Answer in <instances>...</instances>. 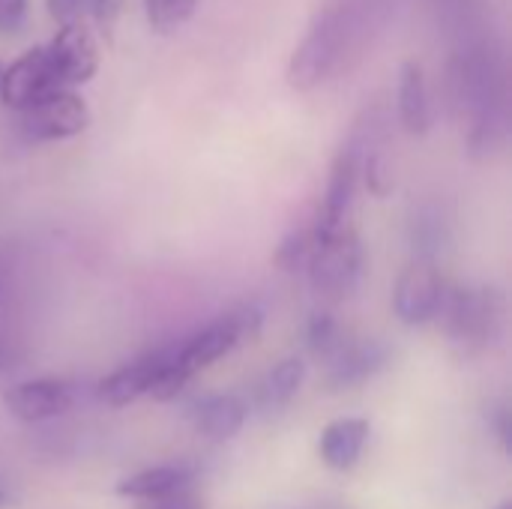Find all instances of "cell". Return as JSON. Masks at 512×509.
I'll use <instances>...</instances> for the list:
<instances>
[{"mask_svg": "<svg viewBox=\"0 0 512 509\" xmlns=\"http://www.w3.org/2000/svg\"><path fill=\"white\" fill-rule=\"evenodd\" d=\"M201 0H144V15L153 33H174L180 30L198 9Z\"/></svg>", "mask_w": 512, "mask_h": 509, "instance_id": "d6986e66", "label": "cell"}, {"mask_svg": "<svg viewBox=\"0 0 512 509\" xmlns=\"http://www.w3.org/2000/svg\"><path fill=\"white\" fill-rule=\"evenodd\" d=\"M6 507V495H3V492H0V509Z\"/></svg>", "mask_w": 512, "mask_h": 509, "instance_id": "f546056e", "label": "cell"}, {"mask_svg": "<svg viewBox=\"0 0 512 509\" xmlns=\"http://www.w3.org/2000/svg\"><path fill=\"white\" fill-rule=\"evenodd\" d=\"M495 509H512V501H501Z\"/></svg>", "mask_w": 512, "mask_h": 509, "instance_id": "f1b7e54d", "label": "cell"}, {"mask_svg": "<svg viewBox=\"0 0 512 509\" xmlns=\"http://www.w3.org/2000/svg\"><path fill=\"white\" fill-rule=\"evenodd\" d=\"M174 357V348H156L120 369H114L111 375H105L99 381V399L108 405V408H129L135 405L138 399H144L150 393V387L156 384V378L162 375V369L171 363Z\"/></svg>", "mask_w": 512, "mask_h": 509, "instance_id": "8fae6325", "label": "cell"}, {"mask_svg": "<svg viewBox=\"0 0 512 509\" xmlns=\"http://www.w3.org/2000/svg\"><path fill=\"white\" fill-rule=\"evenodd\" d=\"M447 300V285L435 261L414 258L393 285V315L405 327L432 324Z\"/></svg>", "mask_w": 512, "mask_h": 509, "instance_id": "5b68a950", "label": "cell"}, {"mask_svg": "<svg viewBox=\"0 0 512 509\" xmlns=\"http://www.w3.org/2000/svg\"><path fill=\"white\" fill-rule=\"evenodd\" d=\"M360 177L366 180V189L375 195V198H387L393 192V174H390V165L384 159V153L375 147H369L363 153V162H360Z\"/></svg>", "mask_w": 512, "mask_h": 509, "instance_id": "7402d4cb", "label": "cell"}, {"mask_svg": "<svg viewBox=\"0 0 512 509\" xmlns=\"http://www.w3.org/2000/svg\"><path fill=\"white\" fill-rule=\"evenodd\" d=\"M390 363V345L381 339H357V342H345L336 357L324 372V387L330 393H342V390H354L366 381H372L378 372H384Z\"/></svg>", "mask_w": 512, "mask_h": 509, "instance_id": "9c48e42d", "label": "cell"}, {"mask_svg": "<svg viewBox=\"0 0 512 509\" xmlns=\"http://www.w3.org/2000/svg\"><path fill=\"white\" fill-rule=\"evenodd\" d=\"M75 402V393L66 381L57 378H36V381H21L12 384L3 393V408L9 417L21 423H45L60 414H66Z\"/></svg>", "mask_w": 512, "mask_h": 509, "instance_id": "30bf717a", "label": "cell"}, {"mask_svg": "<svg viewBox=\"0 0 512 509\" xmlns=\"http://www.w3.org/2000/svg\"><path fill=\"white\" fill-rule=\"evenodd\" d=\"M369 435H372V423L366 417L330 420L321 429V438H318V456H321L324 468H330L336 474L354 471L360 456H363V450H366Z\"/></svg>", "mask_w": 512, "mask_h": 509, "instance_id": "4fadbf2b", "label": "cell"}, {"mask_svg": "<svg viewBox=\"0 0 512 509\" xmlns=\"http://www.w3.org/2000/svg\"><path fill=\"white\" fill-rule=\"evenodd\" d=\"M27 18V0H0V33H15Z\"/></svg>", "mask_w": 512, "mask_h": 509, "instance_id": "d4e9b609", "label": "cell"}, {"mask_svg": "<svg viewBox=\"0 0 512 509\" xmlns=\"http://www.w3.org/2000/svg\"><path fill=\"white\" fill-rule=\"evenodd\" d=\"M90 3L93 0H45V9L57 24H72L81 21L84 12H90Z\"/></svg>", "mask_w": 512, "mask_h": 509, "instance_id": "603a6c76", "label": "cell"}, {"mask_svg": "<svg viewBox=\"0 0 512 509\" xmlns=\"http://www.w3.org/2000/svg\"><path fill=\"white\" fill-rule=\"evenodd\" d=\"M45 54H48V63L54 69L60 90H72V87L87 84L99 69L96 39L81 21L60 24L57 33L51 36V42H45Z\"/></svg>", "mask_w": 512, "mask_h": 509, "instance_id": "52a82bcc", "label": "cell"}, {"mask_svg": "<svg viewBox=\"0 0 512 509\" xmlns=\"http://www.w3.org/2000/svg\"><path fill=\"white\" fill-rule=\"evenodd\" d=\"M309 282L324 300H345L354 294L363 276V246L354 228H342L327 240H312L309 255Z\"/></svg>", "mask_w": 512, "mask_h": 509, "instance_id": "277c9868", "label": "cell"}, {"mask_svg": "<svg viewBox=\"0 0 512 509\" xmlns=\"http://www.w3.org/2000/svg\"><path fill=\"white\" fill-rule=\"evenodd\" d=\"M393 0H324L288 57L294 90H315L354 66L384 33Z\"/></svg>", "mask_w": 512, "mask_h": 509, "instance_id": "6da1fadb", "label": "cell"}, {"mask_svg": "<svg viewBox=\"0 0 512 509\" xmlns=\"http://www.w3.org/2000/svg\"><path fill=\"white\" fill-rule=\"evenodd\" d=\"M138 509H204V501L198 495H192L189 489H183L177 495H168V498H159V501H147Z\"/></svg>", "mask_w": 512, "mask_h": 509, "instance_id": "484cf974", "label": "cell"}, {"mask_svg": "<svg viewBox=\"0 0 512 509\" xmlns=\"http://www.w3.org/2000/svg\"><path fill=\"white\" fill-rule=\"evenodd\" d=\"M309 255H312V228H303V231H291L282 237L273 261L279 270L294 273V270H303L309 264Z\"/></svg>", "mask_w": 512, "mask_h": 509, "instance_id": "44dd1931", "label": "cell"}, {"mask_svg": "<svg viewBox=\"0 0 512 509\" xmlns=\"http://www.w3.org/2000/svg\"><path fill=\"white\" fill-rule=\"evenodd\" d=\"M57 90H60V84L48 63L45 45L27 48L0 72V102L12 111H24L27 105L39 102L42 96L57 93Z\"/></svg>", "mask_w": 512, "mask_h": 509, "instance_id": "ba28073f", "label": "cell"}, {"mask_svg": "<svg viewBox=\"0 0 512 509\" xmlns=\"http://www.w3.org/2000/svg\"><path fill=\"white\" fill-rule=\"evenodd\" d=\"M396 108H399V120L408 135L423 138L432 129V96H429V81H426V69L420 60L402 63Z\"/></svg>", "mask_w": 512, "mask_h": 509, "instance_id": "9a60e30c", "label": "cell"}, {"mask_svg": "<svg viewBox=\"0 0 512 509\" xmlns=\"http://www.w3.org/2000/svg\"><path fill=\"white\" fill-rule=\"evenodd\" d=\"M348 342V336L342 333V324L333 318V312H315L306 324V345L309 354L321 363H330L336 357V351Z\"/></svg>", "mask_w": 512, "mask_h": 509, "instance_id": "ac0fdd59", "label": "cell"}, {"mask_svg": "<svg viewBox=\"0 0 512 509\" xmlns=\"http://www.w3.org/2000/svg\"><path fill=\"white\" fill-rule=\"evenodd\" d=\"M18 126L21 135L36 144L66 141L90 126V108L75 90H57L18 111Z\"/></svg>", "mask_w": 512, "mask_h": 509, "instance_id": "8992f818", "label": "cell"}, {"mask_svg": "<svg viewBox=\"0 0 512 509\" xmlns=\"http://www.w3.org/2000/svg\"><path fill=\"white\" fill-rule=\"evenodd\" d=\"M447 96L465 126L468 153L489 159L507 141V78L504 63L486 45H468L450 57Z\"/></svg>", "mask_w": 512, "mask_h": 509, "instance_id": "7a4b0ae2", "label": "cell"}, {"mask_svg": "<svg viewBox=\"0 0 512 509\" xmlns=\"http://www.w3.org/2000/svg\"><path fill=\"white\" fill-rule=\"evenodd\" d=\"M453 348L462 357H477L495 345L504 324V303L495 288H456L447 291L441 315Z\"/></svg>", "mask_w": 512, "mask_h": 509, "instance_id": "3957f363", "label": "cell"}, {"mask_svg": "<svg viewBox=\"0 0 512 509\" xmlns=\"http://www.w3.org/2000/svg\"><path fill=\"white\" fill-rule=\"evenodd\" d=\"M303 381H306V363L300 357L279 360L267 372V378L261 384V402H264V408L267 411H279V408L291 405V399L300 393Z\"/></svg>", "mask_w": 512, "mask_h": 509, "instance_id": "e0dca14e", "label": "cell"}, {"mask_svg": "<svg viewBox=\"0 0 512 509\" xmlns=\"http://www.w3.org/2000/svg\"><path fill=\"white\" fill-rule=\"evenodd\" d=\"M411 240H414V252L420 261H435L441 246H444V225L435 213H420V219L414 216L411 222Z\"/></svg>", "mask_w": 512, "mask_h": 509, "instance_id": "ffe728a7", "label": "cell"}, {"mask_svg": "<svg viewBox=\"0 0 512 509\" xmlns=\"http://www.w3.org/2000/svg\"><path fill=\"white\" fill-rule=\"evenodd\" d=\"M195 480V468L186 465V462H177V465H156V468H147V471H138L126 480L117 483V495L120 498H129V501H159V498H168V495H177L183 489H189Z\"/></svg>", "mask_w": 512, "mask_h": 509, "instance_id": "2e32d148", "label": "cell"}, {"mask_svg": "<svg viewBox=\"0 0 512 509\" xmlns=\"http://www.w3.org/2000/svg\"><path fill=\"white\" fill-rule=\"evenodd\" d=\"M123 6H126V0H93L90 3V12H93L96 27L102 33H111L114 24H117V18H120V12H123Z\"/></svg>", "mask_w": 512, "mask_h": 509, "instance_id": "cb8c5ba5", "label": "cell"}, {"mask_svg": "<svg viewBox=\"0 0 512 509\" xmlns=\"http://www.w3.org/2000/svg\"><path fill=\"white\" fill-rule=\"evenodd\" d=\"M489 417H492V426H495V432H498V441H501V447L510 453L512 450V423H510V411H507V405H498L495 411H489Z\"/></svg>", "mask_w": 512, "mask_h": 509, "instance_id": "4316f807", "label": "cell"}, {"mask_svg": "<svg viewBox=\"0 0 512 509\" xmlns=\"http://www.w3.org/2000/svg\"><path fill=\"white\" fill-rule=\"evenodd\" d=\"M6 369V354H3V348H0V372Z\"/></svg>", "mask_w": 512, "mask_h": 509, "instance_id": "83f0119b", "label": "cell"}, {"mask_svg": "<svg viewBox=\"0 0 512 509\" xmlns=\"http://www.w3.org/2000/svg\"><path fill=\"white\" fill-rule=\"evenodd\" d=\"M240 336L231 324L228 315H219L216 321H210L204 330H198L195 336H189L177 351H174V369L183 375V378H195L198 372L210 369L216 360L228 357L234 348H240Z\"/></svg>", "mask_w": 512, "mask_h": 509, "instance_id": "7c38bea8", "label": "cell"}, {"mask_svg": "<svg viewBox=\"0 0 512 509\" xmlns=\"http://www.w3.org/2000/svg\"><path fill=\"white\" fill-rule=\"evenodd\" d=\"M246 405L237 399V396H228V393H210V396H201L192 408H189V420L195 426V432L207 441H231L243 432L246 426Z\"/></svg>", "mask_w": 512, "mask_h": 509, "instance_id": "5bb4252c", "label": "cell"}]
</instances>
